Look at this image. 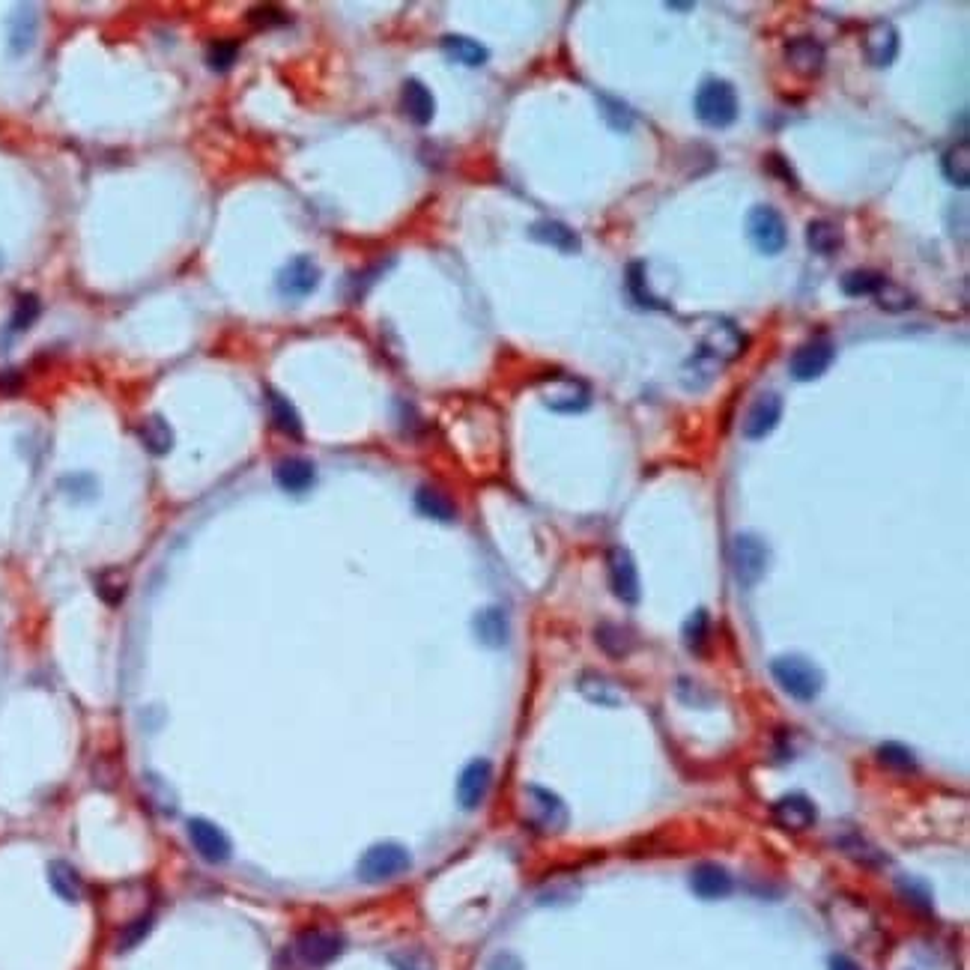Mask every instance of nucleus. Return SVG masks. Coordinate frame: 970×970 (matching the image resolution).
Segmentation results:
<instances>
[{
	"label": "nucleus",
	"instance_id": "obj_1",
	"mask_svg": "<svg viewBox=\"0 0 970 970\" xmlns=\"http://www.w3.org/2000/svg\"><path fill=\"white\" fill-rule=\"evenodd\" d=\"M747 347V338L729 323V320H714L708 326V332L702 335L699 350L690 356V362L684 365V386L687 388H705L714 377H720V371L735 362Z\"/></svg>",
	"mask_w": 970,
	"mask_h": 970
},
{
	"label": "nucleus",
	"instance_id": "obj_2",
	"mask_svg": "<svg viewBox=\"0 0 970 970\" xmlns=\"http://www.w3.org/2000/svg\"><path fill=\"white\" fill-rule=\"evenodd\" d=\"M693 108H696V117L711 126V129H726L738 120V93L729 81L723 78H708L699 90H696V99H693Z\"/></svg>",
	"mask_w": 970,
	"mask_h": 970
},
{
	"label": "nucleus",
	"instance_id": "obj_3",
	"mask_svg": "<svg viewBox=\"0 0 970 970\" xmlns=\"http://www.w3.org/2000/svg\"><path fill=\"white\" fill-rule=\"evenodd\" d=\"M771 672H774L776 684L797 702H812L821 687H824V675L815 663L803 660V657H776L771 663Z\"/></svg>",
	"mask_w": 970,
	"mask_h": 970
},
{
	"label": "nucleus",
	"instance_id": "obj_4",
	"mask_svg": "<svg viewBox=\"0 0 970 970\" xmlns=\"http://www.w3.org/2000/svg\"><path fill=\"white\" fill-rule=\"evenodd\" d=\"M523 815L541 833H562L568 827V806L559 794L541 785H529L523 791Z\"/></svg>",
	"mask_w": 970,
	"mask_h": 970
},
{
	"label": "nucleus",
	"instance_id": "obj_5",
	"mask_svg": "<svg viewBox=\"0 0 970 970\" xmlns=\"http://www.w3.org/2000/svg\"><path fill=\"white\" fill-rule=\"evenodd\" d=\"M412 857L403 845L397 842H380L374 848H368L359 860V878L368 884H383L391 881L397 875H403L409 869Z\"/></svg>",
	"mask_w": 970,
	"mask_h": 970
},
{
	"label": "nucleus",
	"instance_id": "obj_6",
	"mask_svg": "<svg viewBox=\"0 0 970 970\" xmlns=\"http://www.w3.org/2000/svg\"><path fill=\"white\" fill-rule=\"evenodd\" d=\"M747 233H750V242L762 254H768V257L779 254L785 248V242H788L785 218L776 212L774 206H768V203L750 209V215H747Z\"/></svg>",
	"mask_w": 970,
	"mask_h": 970
},
{
	"label": "nucleus",
	"instance_id": "obj_7",
	"mask_svg": "<svg viewBox=\"0 0 970 970\" xmlns=\"http://www.w3.org/2000/svg\"><path fill=\"white\" fill-rule=\"evenodd\" d=\"M836 359V344L830 338H812L806 344H800L788 362V371L797 383H809L827 374V368Z\"/></svg>",
	"mask_w": 970,
	"mask_h": 970
},
{
	"label": "nucleus",
	"instance_id": "obj_8",
	"mask_svg": "<svg viewBox=\"0 0 970 970\" xmlns=\"http://www.w3.org/2000/svg\"><path fill=\"white\" fill-rule=\"evenodd\" d=\"M768 562H771V553H768L762 538H756V535H738L735 538V544H732V568H735V577H738L741 585L753 588L756 582L765 577Z\"/></svg>",
	"mask_w": 970,
	"mask_h": 970
},
{
	"label": "nucleus",
	"instance_id": "obj_9",
	"mask_svg": "<svg viewBox=\"0 0 970 970\" xmlns=\"http://www.w3.org/2000/svg\"><path fill=\"white\" fill-rule=\"evenodd\" d=\"M278 293L290 302L296 299H308L317 287H320V266L308 257V254H299L293 260H287L278 272V281H275Z\"/></svg>",
	"mask_w": 970,
	"mask_h": 970
},
{
	"label": "nucleus",
	"instance_id": "obj_10",
	"mask_svg": "<svg viewBox=\"0 0 970 970\" xmlns=\"http://www.w3.org/2000/svg\"><path fill=\"white\" fill-rule=\"evenodd\" d=\"M344 953V938L332 929H308L296 941V956L308 968H326Z\"/></svg>",
	"mask_w": 970,
	"mask_h": 970
},
{
	"label": "nucleus",
	"instance_id": "obj_11",
	"mask_svg": "<svg viewBox=\"0 0 970 970\" xmlns=\"http://www.w3.org/2000/svg\"><path fill=\"white\" fill-rule=\"evenodd\" d=\"M606 577H609V588L621 603H639V571L633 556L624 547H612L606 553Z\"/></svg>",
	"mask_w": 970,
	"mask_h": 970
},
{
	"label": "nucleus",
	"instance_id": "obj_12",
	"mask_svg": "<svg viewBox=\"0 0 970 970\" xmlns=\"http://www.w3.org/2000/svg\"><path fill=\"white\" fill-rule=\"evenodd\" d=\"M189 839H192L194 851L206 860V863H227L233 854V845L227 839V833L206 821V818H192L189 821Z\"/></svg>",
	"mask_w": 970,
	"mask_h": 970
},
{
	"label": "nucleus",
	"instance_id": "obj_13",
	"mask_svg": "<svg viewBox=\"0 0 970 970\" xmlns=\"http://www.w3.org/2000/svg\"><path fill=\"white\" fill-rule=\"evenodd\" d=\"M863 54L878 69L893 66V60L899 57V30L890 21H872L863 30Z\"/></svg>",
	"mask_w": 970,
	"mask_h": 970
},
{
	"label": "nucleus",
	"instance_id": "obj_14",
	"mask_svg": "<svg viewBox=\"0 0 970 970\" xmlns=\"http://www.w3.org/2000/svg\"><path fill=\"white\" fill-rule=\"evenodd\" d=\"M785 63L791 72L803 75V78H815L824 72L827 63V51L815 36H797L785 42Z\"/></svg>",
	"mask_w": 970,
	"mask_h": 970
},
{
	"label": "nucleus",
	"instance_id": "obj_15",
	"mask_svg": "<svg viewBox=\"0 0 970 970\" xmlns=\"http://www.w3.org/2000/svg\"><path fill=\"white\" fill-rule=\"evenodd\" d=\"M490 782H493V765L487 759H475L463 768V774L457 779V803L472 812L484 803L487 791H490Z\"/></svg>",
	"mask_w": 970,
	"mask_h": 970
},
{
	"label": "nucleus",
	"instance_id": "obj_16",
	"mask_svg": "<svg viewBox=\"0 0 970 970\" xmlns=\"http://www.w3.org/2000/svg\"><path fill=\"white\" fill-rule=\"evenodd\" d=\"M544 403H547L553 412L574 415V412L588 409V403H591V388L585 386L582 380H577V377H556V380H553V386L544 391Z\"/></svg>",
	"mask_w": 970,
	"mask_h": 970
},
{
	"label": "nucleus",
	"instance_id": "obj_17",
	"mask_svg": "<svg viewBox=\"0 0 970 970\" xmlns=\"http://www.w3.org/2000/svg\"><path fill=\"white\" fill-rule=\"evenodd\" d=\"M779 418H782V397L774 394V391L759 394L756 403L750 406L747 418H744V436L753 439V442L771 436L776 430V424H779Z\"/></svg>",
	"mask_w": 970,
	"mask_h": 970
},
{
	"label": "nucleus",
	"instance_id": "obj_18",
	"mask_svg": "<svg viewBox=\"0 0 970 970\" xmlns=\"http://www.w3.org/2000/svg\"><path fill=\"white\" fill-rule=\"evenodd\" d=\"M815 818H818V809L806 794H785L774 803V821L782 830L803 833L815 824Z\"/></svg>",
	"mask_w": 970,
	"mask_h": 970
},
{
	"label": "nucleus",
	"instance_id": "obj_19",
	"mask_svg": "<svg viewBox=\"0 0 970 970\" xmlns=\"http://www.w3.org/2000/svg\"><path fill=\"white\" fill-rule=\"evenodd\" d=\"M400 108L403 114L415 123V126H430V120L436 117V99L427 90V84H421L418 78L403 81L400 90Z\"/></svg>",
	"mask_w": 970,
	"mask_h": 970
},
{
	"label": "nucleus",
	"instance_id": "obj_20",
	"mask_svg": "<svg viewBox=\"0 0 970 970\" xmlns=\"http://www.w3.org/2000/svg\"><path fill=\"white\" fill-rule=\"evenodd\" d=\"M314 481H317V469L305 457H284L275 466V484L284 493H305L314 487Z\"/></svg>",
	"mask_w": 970,
	"mask_h": 970
},
{
	"label": "nucleus",
	"instance_id": "obj_21",
	"mask_svg": "<svg viewBox=\"0 0 970 970\" xmlns=\"http://www.w3.org/2000/svg\"><path fill=\"white\" fill-rule=\"evenodd\" d=\"M529 236L535 242H544L562 254H577L580 251V236L574 227H568L565 221H553V218H544V221H535L529 227Z\"/></svg>",
	"mask_w": 970,
	"mask_h": 970
},
{
	"label": "nucleus",
	"instance_id": "obj_22",
	"mask_svg": "<svg viewBox=\"0 0 970 970\" xmlns=\"http://www.w3.org/2000/svg\"><path fill=\"white\" fill-rule=\"evenodd\" d=\"M690 887L699 899H723L732 893V878L723 866L717 863H702L690 875Z\"/></svg>",
	"mask_w": 970,
	"mask_h": 970
},
{
	"label": "nucleus",
	"instance_id": "obj_23",
	"mask_svg": "<svg viewBox=\"0 0 970 970\" xmlns=\"http://www.w3.org/2000/svg\"><path fill=\"white\" fill-rule=\"evenodd\" d=\"M472 627H475L478 642H484L487 648H502V645L508 642V636H511L508 615H505V609H499V606H487V609H481V612L475 615Z\"/></svg>",
	"mask_w": 970,
	"mask_h": 970
},
{
	"label": "nucleus",
	"instance_id": "obj_24",
	"mask_svg": "<svg viewBox=\"0 0 970 970\" xmlns=\"http://www.w3.org/2000/svg\"><path fill=\"white\" fill-rule=\"evenodd\" d=\"M415 508H418L421 517H430L436 523H454L457 520V505L442 490H436L430 484L415 490Z\"/></svg>",
	"mask_w": 970,
	"mask_h": 970
},
{
	"label": "nucleus",
	"instance_id": "obj_25",
	"mask_svg": "<svg viewBox=\"0 0 970 970\" xmlns=\"http://www.w3.org/2000/svg\"><path fill=\"white\" fill-rule=\"evenodd\" d=\"M594 642L609 654V657H627L633 648H636V636H633V630L630 627H621V624H615V621H600L597 627H594Z\"/></svg>",
	"mask_w": 970,
	"mask_h": 970
},
{
	"label": "nucleus",
	"instance_id": "obj_26",
	"mask_svg": "<svg viewBox=\"0 0 970 970\" xmlns=\"http://www.w3.org/2000/svg\"><path fill=\"white\" fill-rule=\"evenodd\" d=\"M442 51L454 60V63H460V66H484L487 63V57H490V51L478 42V39H469V36H460V33H448V36H442Z\"/></svg>",
	"mask_w": 970,
	"mask_h": 970
},
{
	"label": "nucleus",
	"instance_id": "obj_27",
	"mask_svg": "<svg viewBox=\"0 0 970 970\" xmlns=\"http://www.w3.org/2000/svg\"><path fill=\"white\" fill-rule=\"evenodd\" d=\"M845 236H842V227L836 221H827V218H815L806 224V245L821 254V257H830L842 248Z\"/></svg>",
	"mask_w": 970,
	"mask_h": 970
},
{
	"label": "nucleus",
	"instance_id": "obj_28",
	"mask_svg": "<svg viewBox=\"0 0 970 970\" xmlns=\"http://www.w3.org/2000/svg\"><path fill=\"white\" fill-rule=\"evenodd\" d=\"M266 406H269V418H272V424L281 430V433H287V436H293V439H302V418H299V412H296V406L281 394V391H275V388H269L266 391Z\"/></svg>",
	"mask_w": 970,
	"mask_h": 970
},
{
	"label": "nucleus",
	"instance_id": "obj_29",
	"mask_svg": "<svg viewBox=\"0 0 970 970\" xmlns=\"http://www.w3.org/2000/svg\"><path fill=\"white\" fill-rule=\"evenodd\" d=\"M138 436L144 442V448L156 457H165L174 448V430L162 415H150L138 424Z\"/></svg>",
	"mask_w": 970,
	"mask_h": 970
},
{
	"label": "nucleus",
	"instance_id": "obj_30",
	"mask_svg": "<svg viewBox=\"0 0 970 970\" xmlns=\"http://www.w3.org/2000/svg\"><path fill=\"white\" fill-rule=\"evenodd\" d=\"M48 881H51V890L63 899V902H78L84 896V881L78 875V869L66 860H57L48 866Z\"/></svg>",
	"mask_w": 970,
	"mask_h": 970
},
{
	"label": "nucleus",
	"instance_id": "obj_31",
	"mask_svg": "<svg viewBox=\"0 0 970 970\" xmlns=\"http://www.w3.org/2000/svg\"><path fill=\"white\" fill-rule=\"evenodd\" d=\"M580 693L585 696V699H591V702H597V705H606V708H615V705H621V702H624V696H621L618 684H615V681H609V678H606V675H600V672H585V675H580Z\"/></svg>",
	"mask_w": 970,
	"mask_h": 970
},
{
	"label": "nucleus",
	"instance_id": "obj_32",
	"mask_svg": "<svg viewBox=\"0 0 970 970\" xmlns=\"http://www.w3.org/2000/svg\"><path fill=\"white\" fill-rule=\"evenodd\" d=\"M884 281H887L884 272H875V269H851V272L842 275L839 287H842L845 296L860 299V296H875L884 287Z\"/></svg>",
	"mask_w": 970,
	"mask_h": 970
},
{
	"label": "nucleus",
	"instance_id": "obj_33",
	"mask_svg": "<svg viewBox=\"0 0 970 970\" xmlns=\"http://www.w3.org/2000/svg\"><path fill=\"white\" fill-rule=\"evenodd\" d=\"M941 171H944V177L953 183V186H959V189H968V180H970V147H968V141H959V144H953L947 153H944V159H941Z\"/></svg>",
	"mask_w": 970,
	"mask_h": 970
},
{
	"label": "nucleus",
	"instance_id": "obj_34",
	"mask_svg": "<svg viewBox=\"0 0 970 970\" xmlns=\"http://www.w3.org/2000/svg\"><path fill=\"white\" fill-rule=\"evenodd\" d=\"M708 639H711V615L708 609H696L684 624V645L693 654H702L708 648Z\"/></svg>",
	"mask_w": 970,
	"mask_h": 970
},
{
	"label": "nucleus",
	"instance_id": "obj_35",
	"mask_svg": "<svg viewBox=\"0 0 970 970\" xmlns=\"http://www.w3.org/2000/svg\"><path fill=\"white\" fill-rule=\"evenodd\" d=\"M33 36H36V15L30 6H21L12 18V27H9V39H12V51L21 54L33 45Z\"/></svg>",
	"mask_w": 970,
	"mask_h": 970
},
{
	"label": "nucleus",
	"instance_id": "obj_36",
	"mask_svg": "<svg viewBox=\"0 0 970 970\" xmlns=\"http://www.w3.org/2000/svg\"><path fill=\"white\" fill-rule=\"evenodd\" d=\"M878 759H881V765H884V768L899 771V774H914V771L920 768V765H917V756H914L905 744H896V741L884 744V747L878 750Z\"/></svg>",
	"mask_w": 970,
	"mask_h": 970
},
{
	"label": "nucleus",
	"instance_id": "obj_37",
	"mask_svg": "<svg viewBox=\"0 0 970 970\" xmlns=\"http://www.w3.org/2000/svg\"><path fill=\"white\" fill-rule=\"evenodd\" d=\"M239 57V42L236 39H212L206 48V63L212 72H230V66Z\"/></svg>",
	"mask_w": 970,
	"mask_h": 970
},
{
	"label": "nucleus",
	"instance_id": "obj_38",
	"mask_svg": "<svg viewBox=\"0 0 970 970\" xmlns=\"http://www.w3.org/2000/svg\"><path fill=\"white\" fill-rule=\"evenodd\" d=\"M839 848L848 854V857H854V860H860V863H869V866H878V863H887V854H881L872 842H866L860 833H851V836H845L842 842H839Z\"/></svg>",
	"mask_w": 970,
	"mask_h": 970
},
{
	"label": "nucleus",
	"instance_id": "obj_39",
	"mask_svg": "<svg viewBox=\"0 0 970 970\" xmlns=\"http://www.w3.org/2000/svg\"><path fill=\"white\" fill-rule=\"evenodd\" d=\"M875 302H878V308H881V311H890V314H899V311L914 308V296H911L905 287L890 284V281H884V287L875 293Z\"/></svg>",
	"mask_w": 970,
	"mask_h": 970
},
{
	"label": "nucleus",
	"instance_id": "obj_40",
	"mask_svg": "<svg viewBox=\"0 0 970 970\" xmlns=\"http://www.w3.org/2000/svg\"><path fill=\"white\" fill-rule=\"evenodd\" d=\"M391 968L394 970H436V962L427 950L421 947H406V950H394L388 956Z\"/></svg>",
	"mask_w": 970,
	"mask_h": 970
},
{
	"label": "nucleus",
	"instance_id": "obj_41",
	"mask_svg": "<svg viewBox=\"0 0 970 970\" xmlns=\"http://www.w3.org/2000/svg\"><path fill=\"white\" fill-rule=\"evenodd\" d=\"M39 311H42L39 299H36V296H30V293H24V296L15 302V311H12V320H9V332H24V329H30V326L36 323Z\"/></svg>",
	"mask_w": 970,
	"mask_h": 970
},
{
	"label": "nucleus",
	"instance_id": "obj_42",
	"mask_svg": "<svg viewBox=\"0 0 970 970\" xmlns=\"http://www.w3.org/2000/svg\"><path fill=\"white\" fill-rule=\"evenodd\" d=\"M248 21H251V27H260V30L284 27V24H290V12H287V9H281V6H269V3H263V6L248 9Z\"/></svg>",
	"mask_w": 970,
	"mask_h": 970
},
{
	"label": "nucleus",
	"instance_id": "obj_43",
	"mask_svg": "<svg viewBox=\"0 0 970 970\" xmlns=\"http://www.w3.org/2000/svg\"><path fill=\"white\" fill-rule=\"evenodd\" d=\"M96 591H99V597H102L105 603L117 606V603L123 600V594H126V577H123L120 571H102V574L96 577Z\"/></svg>",
	"mask_w": 970,
	"mask_h": 970
},
{
	"label": "nucleus",
	"instance_id": "obj_44",
	"mask_svg": "<svg viewBox=\"0 0 970 970\" xmlns=\"http://www.w3.org/2000/svg\"><path fill=\"white\" fill-rule=\"evenodd\" d=\"M899 893H902V899H905L908 905H914L917 911L932 914V893H929V887H926V884H920V881H914V878H902V881H899Z\"/></svg>",
	"mask_w": 970,
	"mask_h": 970
},
{
	"label": "nucleus",
	"instance_id": "obj_45",
	"mask_svg": "<svg viewBox=\"0 0 970 970\" xmlns=\"http://www.w3.org/2000/svg\"><path fill=\"white\" fill-rule=\"evenodd\" d=\"M600 102H603V117L609 120V126L612 129H630V123H633V114L627 111V105L624 102H618V99H609V96H600Z\"/></svg>",
	"mask_w": 970,
	"mask_h": 970
},
{
	"label": "nucleus",
	"instance_id": "obj_46",
	"mask_svg": "<svg viewBox=\"0 0 970 970\" xmlns=\"http://www.w3.org/2000/svg\"><path fill=\"white\" fill-rule=\"evenodd\" d=\"M627 275H630V278H627V284H630V290H633L636 302H639V305H648V308H657V302H654V299L648 296V290H645V266H642V263H633Z\"/></svg>",
	"mask_w": 970,
	"mask_h": 970
},
{
	"label": "nucleus",
	"instance_id": "obj_47",
	"mask_svg": "<svg viewBox=\"0 0 970 970\" xmlns=\"http://www.w3.org/2000/svg\"><path fill=\"white\" fill-rule=\"evenodd\" d=\"M147 932H150V917H147V920H138V923H132V926H123V929L117 932V950H129V947L141 944Z\"/></svg>",
	"mask_w": 970,
	"mask_h": 970
},
{
	"label": "nucleus",
	"instance_id": "obj_48",
	"mask_svg": "<svg viewBox=\"0 0 970 970\" xmlns=\"http://www.w3.org/2000/svg\"><path fill=\"white\" fill-rule=\"evenodd\" d=\"M147 791H150V797H153V806H156V812L162 809V812H171L174 809V794L168 791V785L162 782V779H147Z\"/></svg>",
	"mask_w": 970,
	"mask_h": 970
},
{
	"label": "nucleus",
	"instance_id": "obj_49",
	"mask_svg": "<svg viewBox=\"0 0 970 970\" xmlns=\"http://www.w3.org/2000/svg\"><path fill=\"white\" fill-rule=\"evenodd\" d=\"M768 168L774 171L776 177H779V180H782L785 186H791V189L797 186V177H794V171L788 168V162H785L782 156H776V153H774V156H768Z\"/></svg>",
	"mask_w": 970,
	"mask_h": 970
},
{
	"label": "nucleus",
	"instance_id": "obj_50",
	"mask_svg": "<svg viewBox=\"0 0 970 970\" xmlns=\"http://www.w3.org/2000/svg\"><path fill=\"white\" fill-rule=\"evenodd\" d=\"M487 970H523V962L514 953H499V956H493Z\"/></svg>",
	"mask_w": 970,
	"mask_h": 970
},
{
	"label": "nucleus",
	"instance_id": "obj_51",
	"mask_svg": "<svg viewBox=\"0 0 970 970\" xmlns=\"http://www.w3.org/2000/svg\"><path fill=\"white\" fill-rule=\"evenodd\" d=\"M21 386V377H18V371H0V391H15V388Z\"/></svg>",
	"mask_w": 970,
	"mask_h": 970
},
{
	"label": "nucleus",
	"instance_id": "obj_52",
	"mask_svg": "<svg viewBox=\"0 0 970 970\" xmlns=\"http://www.w3.org/2000/svg\"><path fill=\"white\" fill-rule=\"evenodd\" d=\"M830 970H860V965H854L848 956H833L830 959Z\"/></svg>",
	"mask_w": 970,
	"mask_h": 970
},
{
	"label": "nucleus",
	"instance_id": "obj_53",
	"mask_svg": "<svg viewBox=\"0 0 970 970\" xmlns=\"http://www.w3.org/2000/svg\"><path fill=\"white\" fill-rule=\"evenodd\" d=\"M669 9H678V12H684V9H690V3H669Z\"/></svg>",
	"mask_w": 970,
	"mask_h": 970
}]
</instances>
